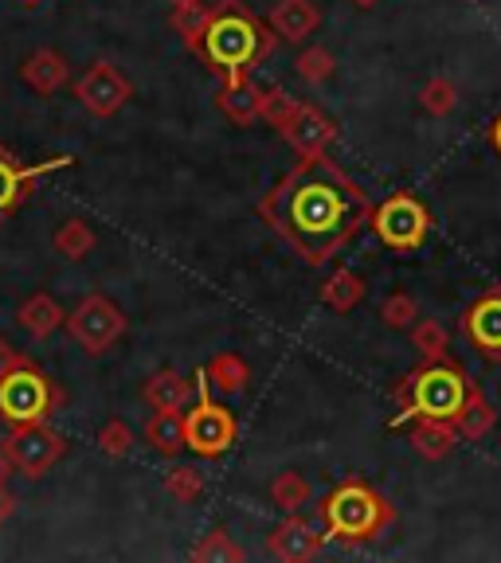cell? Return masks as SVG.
<instances>
[{
	"instance_id": "6da1fadb",
	"label": "cell",
	"mask_w": 501,
	"mask_h": 563,
	"mask_svg": "<svg viewBox=\"0 0 501 563\" xmlns=\"http://www.w3.org/2000/svg\"><path fill=\"white\" fill-rule=\"evenodd\" d=\"M259 216L302 255V263L326 266L372 223V200L329 153L302 157V165L259 203Z\"/></svg>"
},
{
	"instance_id": "7a4b0ae2",
	"label": "cell",
	"mask_w": 501,
	"mask_h": 563,
	"mask_svg": "<svg viewBox=\"0 0 501 563\" xmlns=\"http://www.w3.org/2000/svg\"><path fill=\"white\" fill-rule=\"evenodd\" d=\"M271 40L274 32H266L239 0H224L220 9H211L196 55H204L216 75L231 79V75H251V67H259L271 52Z\"/></svg>"
},
{
	"instance_id": "3957f363",
	"label": "cell",
	"mask_w": 501,
	"mask_h": 563,
	"mask_svg": "<svg viewBox=\"0 0 501 563\" xmlns=\"http://www.w3.org/2000/svg\"><path fill=\"white\" fill-rule=\"evenodd\" d=\"M470 399V379L462 376L455 361H427L423 368H415L404 384L396 387L400 415L392 419V427H404L407 419H450L455 422L462 415Z\"/></svg>"
},
{
	"instance_id": "277c9868",
	"label": "cell",
	"mask_w": 501,
	"mask_h": 563,
	"mask_svg": "<svg viewBox=\"0 0 501 563\" xmlns=\"http://www.w3.org/2000/svg\"><path fill=\"white\" fill-rule=\"evenodd\" d=\"M322 512H326V540H341V544H364V540L384 537L396 520L392 505L364 482L337 485Z\"/></svg>"
},
{
	"instance_id": "5b68a950",
	"label": "cell",
	"mask_w": 501,
	"mask_h": 563,
	"mask_svg": "<svg viewBox=\"0 0 501 563\" xmlns=\"http://www.w3.org/2000/svg\"><path fill=\"white\" fill-rule=\"evenodd\" d=\"M63 399H67L63 387L52 376H44L32 361L17 364L0 376V422L9 431L47 422L63 407Z\"/></svg>"
},
{
	"instance_id": "8992f818",
	"label": "cell",
	"mask_w": 501,
	"mask_h": 563,
	"mask_svg": "<svg viewBox=\"0 0 501 563\" xmlns=\"http://www.w3.org/2000/svg\"><path fill=\"white\" fill-rule=\"evenodd\" d=\"M236 415L224 404L211 399V379L208 372H196V404L188 407L185 415V442L193 454L200 457H224L231 446H236Z\"/></svg>"
},
{
	"instance_id": "52a82bcc",
	"label": "cell",
	"mask_w": 501,
	"mask_h": 563,
	"mask_svg": "<svg viewBox=\"0 0 501 563\" xmlns=\"http://www.w3.org/2000/svg\"><path fill=\"white\" fill-rule=\"evenodd\" d=\"M63 329H67V336L79 344L87 356H102L110 344L122 341L126 313L115 306V301L106 298V294H87V298L67 313Z\"/></svg>"
},
{
	"instance_id": "ba28073f",
	"label": "cell",
	"mask_w": 501,
	"mask_h": 563,
	"mask_svg": "<svg viewBox=\"0 0 501 563\" xmlns=\"http://www.w3.org/2000/svg\"><path fill=\"white\" fill-rule=\"evenodd\" d=\"M372 231L392 251H420L427 243V231H432V216L415 196L396 192L388 196L380 208H372Z\"/></svg>"
},
{
	"instance_id": "9c48e42d",
	"label": "cell",
	"mask_w": 501,
	"mask_h": 563,
	"mask_svg": "<svg viewBox=\"0 0 501 563\" xmlns=\"http://www.w3.org/2000/svg\"><path fill=\"white\" fill-rule=\"evenodd\" d=\"M4 450H9L12 466L24 477H44L47 470L67 454V439L59 431H52L47 422H35V427H17V431L4 439Z\"/></svg>"
},
{
	"instance_id": "30bf717a",
	"label": "cell",
	"mask_w": 501,
	"mask_h": 563,
	"mask_svg": "<svg viewBox=\"0 0 501 563\" xmlns=\"http://www.w3.org/2000/svg\"><path fill=\"white\" fill-rule=\"evenodd\" d=\"M70 165H75V157H67V153L52 161H40V165H20V161L0 145V223L9 220L17 208H24L28 196L35 192V185H40L44 176L59 173V168H70Z\"/></svg>"
},
{
	"instance_id": "8fae6325",
	"label": "cell",
	"mask_w": 501,
	"mask_h": 563,
	"mask_svg": "<svg viewBox=\"0 0 501 563\" xmlns=\"http://www.w3.org/2000/svg\"><path fill=\"white\" fill-rule=\"evenodd\" d=\"M75 98L83 102V110L95 118H115L126 102L133 98V87L115 63L98 59L95 67L75 82Z\"/></svg>"
},
{
	"instance_id": "7c38bea8",
	"label": "cell",
	"mask_w": 501,
	"mask_h": 563,
	"mask_svg": "<svg viewBox=\"0 0 501 563\" xmlns=\"http://www.w3.org/2000/svg\"><path fill=\"white\" fill-rule=\"evenodd\" d=\"M322 544H326V532L306 517H286L279 528H274L271 537H266V552L274 560H286V563H302V560H314L322 555Z\"/></svg>"
},
{
	"instance_id": "4fadbf2b",
	"label": "cell",
	"mask_w": 501,
	"mask_h": 563,
	"mask_svg": "<svg viewBox=\"0 0 501 563\" xmlns=\"http://www.w3.org/2000/svg\"><path fill=\"white\" fill-rule=\"evenodd\" d=\"M282 137L298 150V157H322V153H329V145L337 141V125L329 122L314 102H302L298 114H294L291 122H286V130H282Z\"/></svg>"
},
{
	"instance_id": "5bb4252c",
	"label": "cell",
	"mask_w": 501,
	"mask_h": 563,
	"mask_svg": "<svg viewBox=\"0 0 501 563\" xmlns=\"http://www.w3.org/2000/svg\"><path fill=\"white\" fill-rule=\"evenodd\" d=\"M462 333L486 361H501V294H486L462 313Z\"/></svg>"
},
{
	"instance_id": "9a60e30c",
	"label": "cell",
	"mask_w": 501,
	"mask_h": 563,
	"mask_svg": "<svg viewBox=\"0 0 501 563\" xmlns=\"http://www.w3.org/2000/svg\"><path fill=\"white\" fill-rule=\"evenodd\" d=\"M20 79H24L40 98H52L70 82V63L63 59L55 47H35V52L20 63Z\"/></svg>"
},
{
	"instance_id": "2e32d148",
	"label": "cell",
	"mask_w": 501,
	"mask_h": 563,
	"mask_svg": "<svg viewBox=\"0 0 501 563\" xmlns=\"http://www.w3.org/2000/svg\"><path fill=\"white\" fill-rule=\"evenodd\" d=\"M266 24L286 44H302V40H309L317 32L322 12H317L314 0H279L271 9V16H266Z\"/></svg>"
},
{
	"instance_id": "e0dca14e",
	"label": "cell",
	"mask_w": 501,
	"mask_h": 563,
	"mask_svg": "<svg viewBox=\"0 0 501 563\" xmlns=\"http://www.w3.org/2000/svg\"><path fill=\"white\" fill-rule=\"evenodd\" d=\"M141 399H145L153 411H185V407L196 399V379L181 376L176 368H161L145 379Z\"/></svg>"
},
{
	"instance_id": "ac0fdd59",
	"label": "cell",
	"mask_w": 501,
	"mask_h": 563,
	"mask_svg": "<svg viewBox=\"0 0 501 563\" xmlns=\"http://www.w3.org/2000/svg\"><path fill=\"white\" fill-rule=\"evenodd\" d=\"M259 98H263V87H255L251 75H231V79H224V87L216 90V106H220L236 125L259 122Z\"/></svg>"
},
{
	"instance_id": "d6986e66",
	"label": "cell",
	"mask_w": 501,
	"mask_h": 563,
	"mask_svg": "<svg viewBox=\"0 0 501 563\" xmlns=\"http://www.w3.org/2000/svg\"><path fill=\"white\" fill-rule=\"evenodd\" d=\"M458 439H462V434H458L455 422L450 419H427V415H420L415 427H412V434H407V442H412L423 457H432V462L455 454Z\"/></svg>"
},
{
	"instance_id": "ffe728a7",
	"label": "cell",
	"mask_w": 501,
	"mask_h": 563,
	"mask_svg": "<svg viewBox=\"0 0 501 563\" xmlns=\"http://www.w3.org/2000/svg\"><path fill=\"white\" fill-rule=\"evenodd\" d=\"M17 321L35 336V341H47L55 329H63L67 313H63V306L52 298V294H32V298L17 309Z\"/></svg>"
},
{
	"instance_id": "44dd1931",
	"label": "cell",
	"mask_w": 501,
	"mask_h": 563,
	"mask_svg": "<svg viewBox=\"0 0 501 563\" xmlns=\"http://www.w3.org/2000/svg\"><path fill=\"white\" fill-rule=\"evenodd\" d=\"M145 442L165 457H176L181 450H188L185 411H153V419L145 422Z\"/></svg>"
},
{
	"instance_id": "7402d4cb",
	"label": "cell",
	"mask_w": 501,
	"mask_h": 563,
	"mask_svg": "<svg viewBox=\"0 0 501 563\" xmlns=\"http://www.w3.org/2000/svg\"><path fill=\"white\" fill-rule=\"evenodd\" d=\"M493 422H498V411H493V404L482 396V391H478L475 384H470L467 407H462V415L455 419L458 434H462L467 442H478V439H486V434L493 431Z\"/></svg>"
},
{
	"instance_id": "603a6c76",
	"label": "cell",
	"mask_w": 501,
	"mask_h": 563,
	"mask_svg": "<svg viewBox=\"0 0 501 563\" xmlns=\"http://www.w3.org/2000/svg\"><path fill=\"white\" fill-rule=\"evenodd\" d=\"M361 298H364V278L357 271H334L326 286H322V301L334 313H349V309L361 306Z\"/></svg>"
},
{
	"instance_id": "cb8c5ba5",
	"label": "cell",
	"mask_w": 501,
	"mask_h": 563,
	"mask_svg": "<svg viewBox=\"0 0 501 563\" xmlns=\"http://www.w3.org/2000/svg\"><path fill=\"white\" fill-rule=\"evenodd\" d=\"M52 243H55V251H59L63 258H70V263H83V258H87L90 251L98 246V235H95V228H90L87 220H63L59 228H55Z\"/></svg>"
},
{
	"instance_id": "d4e9b609",
	"label": "cell",
	"mask_w": 501,
	"mask_h": 563,
	"mask_svg": "<svg viewBox=\"0 0 501 563\" xmlns=\"http://www.w3.org/2000/svg\"><path fill=\"white\" fill-rule=\"evenodd\" d=\"M204 372H208V379H211V391H220V396H239V391L247 387V379H251V368L239 361L236 352L216 356Z\"/></svg>"
},
{
	"instance_id": "484cf974",
	"label": "cell",
	"mask_w": 501,
	"mask_h": 563,
	"mask_svg": "<svg viewBox=\"0 0 501 563\" xmlns=\"http://www.w3.org/2000/svg\"><path fill=\"white\" fill-rule=\"evenodd\" d=\"M302 98L286 95L282 87H266L263 98H259V122H266L271 130H286V122H291L294 114H298Z\"/></svg>"
},
{
	"instance_id": "4316f807",
	"label": "cell",
	"mask_w": 501,
	"mask_h": 563,
	"mask_svg": "<svg viewBox=\"0 0 501 563\" xmlns=\"http://www.w3.org/2000/svg\"><path fill=\"white\" fill-rule=\"evenodd\" d=\"M196 563H239L243 560V548L228 537V528H211L208 537H200V544L193 548Z\"/></svg>"
},
{
	"instance_id": "83f0119b",
	"label": "cell",
	"mask_w": 501,
	"mask_h": 563,
	"mask_svg": "<svg viewBox=\"0 0 501 563\" xmlns=\"http://www.w3.org/2000/svg\"><path fill=\"white\" fill-rule=\"evenodd\" d=\"M412 341L423 352V361H450V336L439 321H415L412 325Z\"/></svg>"
},
{
	"instance_id": "f1b7e54d",
	"label": "cell",
	"mask_w": 501,
	"mask_h": 563,
	"mask_svg": "<svg viewBox=\"0 0 501 563\" xmlns=\"http://www.w3.org/2000/svg\"><path fill=\"white\" fill-rule=\"evenodd\" d=\"M271 501L279 505L282 512H298L302 505L309 501V485H306V477L294 474V470L279 474V477H274V485H271Z\"/></svg>"
},
{
	"instance_id": "f546056e",
	"label": "cell",
	"mask_w": 501,
	"mask_h": 563,
	"mask_svg": "<svg viewBox=\"0 0 501 563\" xmlns=\"http://www.w3.org/2000/svg\"><path fill=\"white\" fill-rule=\"evenodd\" d=\"M165 493L173 497V501L181 505H193L200 501V493H204V474L196 466H173L165 474Z\"/></svg>"
},
{
	"instance_id": "4dcf8cb0",
	"label": "cell",
	"mask_w": 501,
	"mask_h": 563,
	"mask_svg": "<svg viewBox=\"0 0 501 563\" xmlns=\"http://www.w3.org/2000/svg\"><path fill=\"white\" fill-rule=\"evenodd\" d=\"M211 20V9L204 4V0H196V4H185V9H173V27L181 32V40H185L188 47H200V35L204 27H208Z\"/></svg>"
},
{
	"instance_id": "1f68e13d",
	"label": "cell",
	"mask_w": 501,
	"mask_h": 563,
	"mask_svg": "<svg viewBox=\"0 0 501 563\" xmlns=\"http://www.w3.org/2000/svg\"><path fill=\"white\" fill-rule=\"evenodd\" d=\"M337 70V59L334 52H326V47H306V52L298 55V75L309 82V87H322V82L334 79Z\"/></svg>"
},
{
	"instance_id": "d6a6232c",
	"label": "cell",
	"mask_w": 501,
	"mask_h": 563,
	"mask_svg": "<svg viewBox=\"0 0 501 563\" xmlns=\"http://www.w3.org/2000/svg\"><path fill=\"white\" fill-rule=\"evenodd\" d=\"M415 317H420V309H415V298L404 290H396L392 298H384V306H380V321H384L388 329H412Z\"/></svg>"
},
{
	"instance_id": "836d02e7",
	"label": "cell",
	"mask_w": 501,
	"mask_h": 563,
	"mask_svg": "<svg viewBox=\"0 0 501 563\" xmlns=\"http://www.w3.org/2000/svg\"><path fill=\"white\" fill-rule=\"evenodd\" d=\"M423 110H427V114H435V118H447L450 110H455L458 106V90H455V82L450 79H432L427 82V87H423Z\"/></svg>"
},
{
	"instance_id": "e575fe53",
	"label": "cell",
	"mask_w": 501,
	"mask_h": 563,
	"mask_svg": "<svg viewBox=\"0 0 501 563\" xmlns=\"http://www.w3.org/2000/svg\"><path fill=\"white\" fill-rule=\"evenodd\" d=\"M98 450H102L106 457H126L133 450V431H130V422L122 419H110L98 431Z\"/></svg>"
},
{
	"instance_id": "d590c367",
	"label": "cell",
	"mask_w": 501,
	"mask_h": 563,
	"mask_svg": "<svg viewBox=\"0 0 501 563\" xmlns=\"http://www.w3.org/2000/svg\"><path fill=\"white\" fill-rule=\"evenodd\" d=\"M24 361H28L24 352H17L4 336H0V376H4L9 368H17V364H24Z\"/></svg>"
},
{
	"instance_id": "8d00e7d4",
	"label": "cell",
	"mask_w": 501,
	"mask_h": 563,
	"mask_svg": "<svg viewBox=\"0 0 501 563\" xmlns=\"http://www.w3.org/2000/svg\"><path fill=\"white\" fill-rule=\"evenodd\" d=\"M12 509H17V497L9 493V485L0 482V525H4V520L12 517Z\"/></svg>"
},
{
	"instance_id": "74e56055",
	"label": "cell",
	"mask_w": 501,
	"mask_h": 563,
	"mask_svg": "<svg viewBox=\"0 0 501 563\" xmlns=\"http://www.w3.org/2000/svg\"><path fill=\"white\" fill-rule=\"evenodd\" d=\"M17 474V466H12L9 450H4V442H0V482H9V477Z\"/></svg>"
},
{
	"instance_id": "f35d334b",
	"label": "cell",
	"mask_w": 501,
	"mask_h": 563,
	"mask_svg": "<svg viewBox=\"0 0 501 563\" xmlns=\"http://www.w3.org/2000/svg\"><path fill=\"white\" fill-rule=\"evenodd\" d=\"M490 141H493V150L501 153V118H498V122H493V130H490Z\"/></svg>"
},
{
	"instance_id": "ab89813d",
	"label": "cell",
	"mask_w": 501,
	"mask_h": 563,
	"mask_svg": "<svg viewBox=\"0 0 501 563\" xmlns=\"http://www.w3.org/2000/svg\"><path fill=\"white\" fill-rule=\"evenodd\" d=\"M168 4H173V9H185V4H196V0H168Z\"/></svg>"
},
{
	"instance_id": "60d3db41",
	"label": "cell",
	"mask_w": 501,
	"mask_h": 563,
	"mask_svg": "<svg viewBox=\"0 0 501 563\" xmlns=\"http://www.w3.org/2000/svg\"><path fill=\"white\" fill-rule=\"evenodd\" d=\"M352 4H357V9H372V4H377V0H352Z\"/></svg>"
},
{
	"instance_id": "b9f144b4",
	"label": "cell",
	"mask_w": 501,
	"mask_h": 563,
	"mask_svg": "<svg viewBox=\"0 0 501 563\" xmlns=\"http://www.w3.org/2000/svg\"><path fill=\"white\" fill-rule=\"evenodd\" d=\"M24 4H40V0H24Z\"/></svg>"
}]
</instances>
